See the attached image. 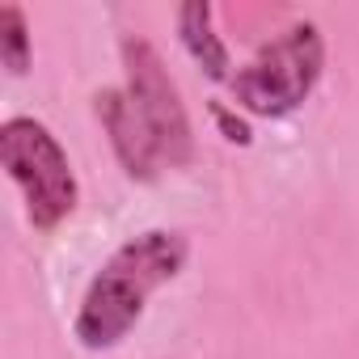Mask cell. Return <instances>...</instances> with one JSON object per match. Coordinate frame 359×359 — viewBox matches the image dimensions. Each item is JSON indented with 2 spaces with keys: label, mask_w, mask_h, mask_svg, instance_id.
<instances>
[{
  "label": "cell",
  "mask_w": 359,
  "mask_h": 359,
  "mask_svg": "<svg viewBox=\"0 0 359 359\" xmlns=\"http://www.w3.org/2000/svg\"><path fill=\"white\" fill-rule=\"evenodd\" d=\"M0 165L26 199V220L39 233H55L81 203V182L72 173L68 148L55 131L30 114L0 123Z\"/></svg>",
  "instance_id": "7a4b0ae2"
},
{
  "label": "cell",
  "mask_w": 359,
  "mask_h": 359,
  "mask_svg": "<svg viewBox=\"0 0 359 359\" xmlns=\"http://www.w3.org/2000/svg\"><path fill=\"white\" fill-rule=\"evenodd\" d=\"M123 51V72H127V93L161 152V165L169 169H187L195 161V127H191V114L182 106V93H177L161 51L144 39V34H123L118 43Z\"/></svg>",
  "instance_id": "277c9868"
},
{
  "label": "cell",
  "mask_w": 359,
  "mask_h": 359,
  "mask_svg": "<svg viewBox=\"0 0 359 359\" xmlns=\"http://www.w3.org/2000/svg\"><path fill=\"white\" fill-rule=\"evenodd\" d=\"M191 241L177 229H148L123 241L89 279L72 334L85 351H114L144 317L148 296L187 271Z\"/></svg>",
  "instance_id": "6da1fadb"
},
{
  "label": "cell",
  "mask_w": 359,
  "mask_h": 359,
  "mask_svg": "<svg viewBox=\"0 0 359 359\" xmlns=\"http://www.w3.org/2000/svg\"><path fill=\"white\" fill-rule=\"evenodd\" d=\"M325 72V39L313 22L287 26L279 39L258 47V55L233 72L229 93L254 118H287L300 110Z\"/></svg>",
  "instance_id": "3957f363"
},
{
  "label": "cell",
  "mask_w": 359,
  "mask_h": 359,
  "mask_svg": "<svg viewBox=\"0 0 359 359\" xmlns=\"http://www.w3.org/2000/svg\"><path fill=\"white\" fill-rule=\"evenodd\" d=\"M177 39H182L187 55L203 68L208 81H220V85L233 81V55H229L224 39L212 26V5L208 0H187V5L177 9Z\"/></svg>",
  "instance_id": "8992f818"
},
{
  "label": "cell",
  "mask_w": 359,
  "mask_h": 359,
  "mask_svg": "<svg viewBox=\"0 0 359 359\" xmlns=\"http://www.w3.org/2000/svg\"><path fill=\"white\" fill-rule=\"evenodd\" d=\"M208 110H212V123H216V131H220L229 144H237V148H250V144H254V127H250V118H245V114L229 110L224 102H212Z\"/></svg>",
  "instance_id": "ba28073f"
},
{
  "label": "cell",
  "mask_w": 359,
  "mask_h": 359,
  "mask_svg": "<svg viewBox=\"0 0 359 359\" xmlns=\"http://www.w3.org/2000/svg\"><path fill=\"white\" fill-rule=\"evenodd\" d=\"M0 64L9 68V76H26L34 64L30 22L22 5H0Z\"/></svg>",
  "instance_id": "52a82bcc"
},
{
  "label": "cell",
  "mask_w": 359,
  "mask_h": 359,
  "mask_svg": "<svg viewBox=\"0 0 359 359\" xmlns=\"http://www.w3.org/2000/svg\"><path fill=\"white\" fill-rule=\"evenodd\" d=\"M93 114H97L102 131L110 135V148H114V156H118V165L131 182H156V173L165 165H161V152H156L131 93L127 89H97L93 93Z\"/></svg>",
  "instance_id": "5b68a950"
}]
</instances>
